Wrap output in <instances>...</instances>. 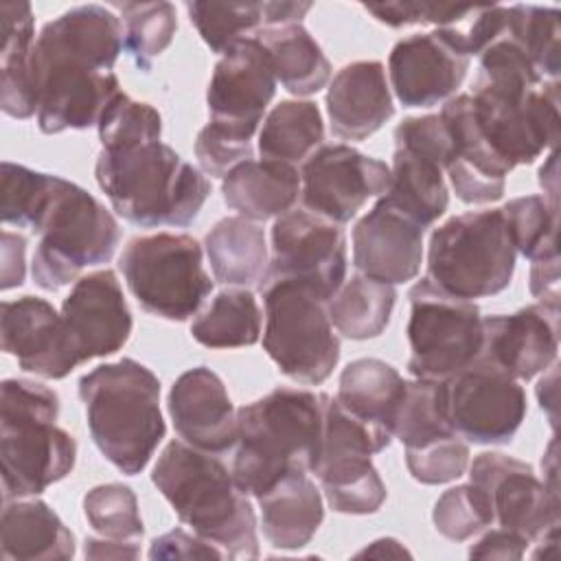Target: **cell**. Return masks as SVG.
I'll use <instances>...</instances> for the list:
<instances>
[{
  "mask_svg": "<svg viewBox=\"0 0 561 561\" xmlns=\"http://www.w3.org/2000/svg\"><path fill=\"white\" fill-rule=\"evenodd\" d=\"M123 48V22L101 4L72 7L44 24L33 46L39 131L99 125L121 92L112 68Z\"/></svg>",
  "mask_w": 561,
  "mask_h": 561,
  "instance_id": "1",
  "label": "cell"
},
{
  "mask_svg": "<svg viewBox=\"0 0 561 561\" xmlns=\"http://www.w3.org/2000/svg\"><path fill=\"white\" fill-rule=\"evenodd\" d=\"M151 482L182 524L213 543L224 559H256V513L232 471L208 451L171 440L158 456Z\"/></svg>",
  "mask_w": 561,
  "mask_h": 561,
  "instance_id": "2",
  "label": "cell"
},
{
  "mask_svg": "<svg viewBox=\"0 0 561 561\" xmlns=\"http://www.w3.org/2000/svg\"><path fill=\"white\" fill-rule=\"evenodd\" d=\"M324 392L278 386L237 410L232 478L252 497L291 471H313L324 427Z\"/></svg>",
  "mask_w": 561,
  "mask_h": 561,
  "instance_id": "3",
  "label": "cell"
},
{
  "mask_svg": "<svg viewBox=\"0 0 561 561\" xmlns=\"http://www.w3.org/2000/svg\"><path fill=\"white\" fill-rule=\"evenodd\" d=\"M94 175L112 208L140 228H184L210 195L208 178L162 140L101 149Z\"/></svg>",
  "mask_w": 561,
  "mask_h": 561,
  "instance_id": "4",
  "label": "cell"
},
{
  "mask_svg": "<svg viewBox=\"0 0 561 561\" xmlns=\"http://www.w3.org/2000/svg\"><path fill=\"white\" fill-rule=\"evenodd\" d=\"M79 399L99 451L125 476L140 473L167 434L160 379L145 364L123 357L85 373Z\"/></svg>",
  "mask_w": 561,
  "mask_h": 561,
  "instance_id": "5",
  "label": "cell"
},
{
  "mask_svg": "<svg viewBox=\"0 0 561 561\" xmlns=\"http://www.w3.org/2000/svg\"><path fill=\"white\" fill-rule=\"evenodd\" d=\"M0 392L2 500L39 495L77 462L75 438L55 423L59 397L31 379H4Z\"/></svg>",
  "mask_w": 561,
  "mask_h": 561,
  "instance_id": "6",
  "label": "cell"
},
{
  "mask_svg": "<svg viewBox=\"0 0 561 561\" xmlns=\"http://www.w3.org/2000/svg\"><path fill=\"white\" fill-rule=\"evenodd\" d=\"M31 232L39 234L31 274L46 291L79 280L90 265L107 263L121 241L114 215L92 193L59 175Z\"/></svg>",
  "mask_w": 561,
  "mask_h": 561,
  "instance_id": "7",
  "label": "cell"
},
{
  "mask_svg": "<svg viewBox=\"0 0 561 561\" xmlns=\"http://www.w3.org/2000/svg\"><path fill=\"white\" fill-rule=\"evenodd\" d=\"M515 256L502 208L469 210L432 232L427 278L462 300L486 298L511 285Z\"/></svg>",
  "mask_w": 561,
  "mask_h": 561,
  "instance_id": "8",
  "label": "cell"
},
{
  "mask_svg": "<svg viewBox=\"0 0 561 561\" xmlns=\"http://www.w3.org/2000/svg\"><path fill=\"white\" fill-rule=\"evenodd\" d=\"M261 291L263 348L270 359L298 383L318 386L329 379L340 359V340L333 333L327 300L291 278H267Z\"/></svg>",
  "mask_w": 561,
  "mask_h": 561,
  "instance_id": "9",
  "label": "cell"
},
{
  "mask_svg": "<svg viewBox=\"0 0 561 561\" xmlns=\"http://www.w3.org/2000/svg\"><path fill=\"white\" fill-rule=\"evenodd\" d=\"M118 270L147 313L173 322L195 316L213 291V280L202 261V245L191 234L156 232L134 237L118 259Z\"/></svg>",
  "mask_w": 561,
  "mask_h": 561,
  "instance_id": "10",
  "label": "cell"
},
{
  "mask_svg": "<svg viewBox=\"0 0 561 561\" xmlns=\"http://www.w3.org/2000/svg\"><path fill=\"white\" fill-rule=\"evenodd\" d=\"M392 434L368 425L327 394L322 445L313 467L335 513L368 515L386 502V484L370 456L383 451Z\"/></svg>",
  "mask_w": 561,
  "mask_h": 561,
  "instance_id": "11",
  "label": "cell"
},
{
  "mask_svg": "<svg viewBox=\"0 0 561 561\" xmlns=\"http://www.w3.org/2000/svg\"><path fill=\"white\" fill-rule=\"evenodd\" d=\"M471 101L484 140L511 171L557 147L559 81L517 85L478 77Z\"/></svg>",
  "mask_w": 561,
  "mask_h": 561,
  "instance_id": "12",
  "label": "cell"
},
{
  "mask_svg": "<svg viewBox=\"0 0 561 561\" xmlns=\"http://www.w3.org/2000/svg\"><path fill=\"white\" fill-rule=\"evenodd\" d=\"M408 370L416 379H449L482 348V316L473 300L436 287L427 276L408 291Z\"/></svg>",
  "mask_w": 561,
  "mask_h": 561,
  "instance_id": "13",
  "label": "cell"
},
{
  "mask_svg": "<svg viewBox=\"0 0 561 561\" xmlns=\"http://www.w3.org/2000/svg\"><path fill=\"white\" fill-rule=\"evenodd\" d=\"M267 278L300 280L329 302L346 278L344 228L305 206L283 213L272 226Z\"/></svg>",
  "mask_w": 561,
  "mask_h": 561,
  "instance_id": "14",
  "label": "cell"
},
{
  "mask_svg": "<svg viewBox=\"0 0 561 561\" xmlns=\"http://www.w3.org/2000/svg\"><path fill=\"white\" fill-rule=\"evenodd\" d=\"M449 421L476 445H506L526 416V392L517 379L476 357L445 379Z\"/></svg>",
  "mask_w": 561,
  "mask_h": 561,
  "instance_id": "15",
  "label": "cell"
},
{
  "mask_svg": "<svg viewBox=\"0 0 561 561\" xmlns=\"http://www.w3.org/2000/svg\"><path fill=\"white\" fill-rule=\"evenodd\" d=\"M392 182L390 167L346 142L320 145L300 169L302 206L335 224L351 221L362 206L381 197Z\"/></svg>",
  "mask_w": 561,
  "mask_h": 561,
  "instance_id": "16",
  "label": "cell"
},
{
  "mask_svg": "<svg viewBox=\"0 0 561 561\" xmlns=\"http://www.w3.org/2000/svg\"><path fill=\"white\" fill-rule=\"evenodd\" d=\"M469 476L489 497L502 528L528 543L559 530V493L548 489L528 462L500 451H482L473 458Z\"/></svg>",
  "mask_w": 561,
  "mask_h": 561,
  "instance_id": "17",
  "label": "cell"
},
{
  "mask_svg": "<svg viewBox=\"0 0 561 561\" xmlns=\"http://www.w3.org/2000/svg\"><path fill=\"white\" fill-rule=\"evenodd\" d=\"M469 57L458 28L443 26L432 33L408 35L390 50V88L405 107L438 105L460 88Z\"/></svg>",
  "mask_w": 561,
  "mask_h": 561,
  "instance_id": "18",
  "label": "cell"
},
{
  "mask_svg": "<svg viewBox=\"0 0 561 561\" xmlns=\"http://www.w3.org/2000/svg\"><path fill=\"white\" fill-rule=\"evenodd\" d=\"M276 94V75L265 46L250 35L230 46L217 61L206 105L213 125L252 138Z\"/></svg>",
  "mask_w": 561,
  "mask_h": 561,
  "instance_id": "19",
  "label": "cell"
},
{
  "mask_svg": "<svg viewBox=\"0 0 561 561\" xmlns=\"http://www.w3.org/2000/svg\"><path fill=\"white\" fill-rule=\"evenodd\" d=\"M0 342L22 370L44 379H64L81 364L61 313L37 296L2 300Z\"/></svg>",
  "mask_w": 561,
  "mask_h": 561,
  "instance_id": "20",
  "label": "cell"
},
{
  "mask_svg": "<svg viewBox=\"0 0 561 561\" xmlns=\"http://www.w3.org/2000/svg\"><path fill=\"white\" fill-rule=\"evenodd\" d=\"M61 318L81 364L121 351L134 324L123 287L107 267L75 280L61 302Z\"/></svg>",
  "mask_w": 561,
  "mask_h": 561,
  "instance_id": "21",
  "label": "cell"
},
{
  "mask_svg": "<svg viewBox=\"0 0 561 561\" xmlns=\"http://www.w3.org/2000/svg\"><path fill=\"white\" fill-rule=\"evenodd\" d=\"M559 305H528L515 313L482 318V359L517 381H528L557 362Z\"/></svg>",
  "mask_w": 561,
  "mask_h": 561,
  "instance_id": "22",
  "label": "cell"
},
{
  "mask_svg": "<svg viewBox=\"0 0 561 561\" xmlns=\"http://www.w3.org/2000/svg\"><path fill=\"white\" fill-rule=\"evenodd\" d=\"M423 232L425 228L377 197L353 228L355 270L388 285L412 280L423 263Z\"/></svg>",
  "mask_w": 561,
  "mask_h": 561,
  "instance_id": "23",
  "label": "cell"
},
{
  "mask_svg": "<svg viewBox=\"0 0 561 561\" xmlns=\"http://www.w3.org/2000/svg\"><path fill=\"white\" fill-rule=\"evenodd\" d=\"M180 438L202 451L224 454L237 445V412L228 390L208 366L182 373L167 399Z\"/></svg>",
  "mask_w": 561,
  "mask_h": 561,
  "instance_id": "24",
  "label": "cell"
},
{
  "mask_svg": "<svg viewBox=\"0 0 561 561\" xmlns=\"http://www.w3.org/2000/svg\"><path fill=\"white\" fill-rule=\"evenodd\" d=\"M331 134L340 140H366L386 121L394 105L381 61H353L337 70L327 92Z\"/></svg>",
  "mask_w": 561,
  "mask_h": 561,
  "instance_id": "25",
  "label": "cell"
},
{
  "mask_svg": "<svg viewBox=\"0 0 561 561\" xmlns=\"http://www.w3.org/2000/svg\"><path fill=\"white\" fill-rule=\"evenodd\" d=\"M35 18L26 2L0 7V107L11 118L37 114V85L33 75Z\"/></svg>",
  "mask_w": 561,
  "mask_h": 561,
  "instance_id": "26",
  "label": "cell"
},
{
  "mask_svg": "<svg viewBox=\"0 0 561 561\" xmlns=\"http://www.w3.org/2000/svg\"><path fill=\"white\" fill-rule=\"evenodd\" d=\"M265 539L278 550L307 546L324 519V504L307 471H291L256 497Z\"/></svg>",
  "mask_w": 561,
  "mask_h": 561,
  "instance_id": "27",
  "label": "cell"
},
{
  "mask_svg": "<svg viewBox=\"0 0 561 561\" xmlns=\"http://www.w3.org/2000/svg\"><path fill=\"white\" fill-rule=\"evenodd\" d=\"M224 202L250 221L276 219L300 197V173L280 160H243L224 175Z\"/></svg>",
  "mask_w": 561,
  "mask_h": 561,
  "instance_id": "28",
  "label": "cell"
},
{
  "mask_svg": "<svg viewBox=\"0 0 561 561\" xmlns=\"http://www.w3.org/2000/svg\"><path fill=\"white\" fill-rule=\"evenodd\" d=\"M0 548L4 561H68L75 535L42 500H9L2 508Z\"/></svg>",
  "mask_w": 561,
  "mask_h": 561,
  "instance_id": "29",
  "label": "cell"
},
{
  "mask_svg": "<svg viewBox=\"0 0 561 561\" xmlns=\"http://www.w3.org/2000/svg\"><path fill=\"white\" fill-rule=\"evenodd\" d=\"M445 167L408 145H394L392 153V182L379 197L394 210L410 217L421 228H430L449 206V191L443 178Z\"/></svg>",
  "mask_w": 561,
  "mask_h": 561,
  "instance_id": "30",
  "label": "cell"
},
{
  "mask_svg": "<svg viewBox=\"0 0 561 561\" xmlns=\"http://www.w3.org/2000/svg\"><path fill=\"white\" fill-rule=\"evenodd\" d=\"M215 280L230 287H263L267 278L265 230L241 215L219 219L204 239Z\"/></svg>",
  "mask_w": 561,
  "mask_h": 561,
  "instance_id": "31",
  "label": "cell"
},
{
  "mask_svg": "<svg viewBox=\"0 0 561 561\" xmlns=\"http://www.w3.org/2000/svg\"><path fill=\"white\" fill-rule=\"evenodd\" d=\"M403 394L405 379L394 366L377 357H362L342 370L335 399L357 419L392 434Z\"/></svg>",
  "mask_w": 561,
  "mask_h": 561,
  "instance_id": "32",
  "label": "cell"
},
{
  "mask_svg": "<svg viewBox=\"0 0 561 561\" xmlns=\"http://www.w3.org/2000/svg\"><path fill=\"white\" fill-rule=\"evenodd\" d=\"M256 39L265 46L276 81H280L287 92L309 96L327 85L331 64L302 24L263 26Z\"/></svg>",
  "mask_w": 561,
  "mask_h": 561,
  "instance_id": "33",
  "label": "cell"
},
{
  "mask_svg": "<svg viewBox=\"0 0 561 561\" xmlns=\"http://www.w3.org/2000/svg\"><path fill=\"white\" fill-rule=\"evenodd\" d=\"M394 302V285L355 274L327 302V311L333 329L344 337L370 340L386 331Z\"/></svg>",
  "mask_w": 561,
  "mask_h": 561,
  "instance_id": "34",
  "label": "cell"
},
{
  "mask_svg": "<svg viewBox=\"0 0 561 561\" xmlns=\"http://www.w3.org/2000/svg\"><path fill=\"white\" fill-rule=\"evenodd\" d=\"M324 140V123L313 101H280L259 129V151L267 160L305 162Z\"/></svg>",
  "mask_w": 561,
  "mask_h": 561,
  "instance_id": "35",
  "label": "cell"
},
{
  "mask_svg": "<svg viewBox=\"0 0 561 561\" xmlns=\"http://www.w3.org/2000/svg\"><path fill=\"white\" fill-rule=\"evenodd\" d=\"M191 335L208 348L256 344L261 337V309L254 294L243 287L219 291L191 322Z\"/></svg>",
  "mask_w": 561,
  "mask_h": 561,
  "instance_id": "36",
  "label": "cell"
},
{
  "mask_svg": "<svg viewBox=\"0 0 561 561\" xmlns=\"http://www.w3.org/2000/svg\"><path fill=\"white\" fill-rule=\"evenodd\" d=\"M454 432L447 412L445 379L414 377L412 381H405V394L394 416L392 436H397L403 447H416Z\"/></svg>",
  "mask_w": 561,
  "mask_h": 561,
  "instance_id": "37",
  "label": "cell"
},
{
  "mask_svg": "<svg viewBox=\"0 0 561 561\" xmlns=\"http://www.w3.org/2000/svg\"><path fill=\"white\" fill-rule=\"evenodd\" d=\"M559 9L537 4L504 7V28L524 48L546 81L559 77Z\"/></svg>",
  "mask_w": 561,
  "mask_h": 561,
  "instance_id": "38",
  "label": "cell"
},
{
  "mask_svg": "<svg viewBox=\"0 0 561 561\" xmlns=\"http://www.w3.org/2000/svg\"><path fill=\"white\" fill-rule=\"evenodd\" d=\"M125 22V50L134 64L149 72L173 42L178 31V13L171 2H123L114 4Z\"/></svg>",
  "mask_w": 561,
  "mask_h": 561,
  "instance_id": "39",
  "label": "cell"
},
{
  "mask_svg": "<svg viewBox=\"0 0 561 561\" xmlns=\"http://www.w3.org/2000/svg\"><path fill=\"white\" fill-rule=\"evenodd\" d=\"M515 252L537 261L557 256V208L546 195L515 197L502 206Z\"/></svg>",
  "mask_w": 561,
  "mask_h": 561,
  "instance_id": "40",
  "label": "cell"
},
{
  "mask_svg": "<svg viewBox=\"0 0 561 561\" xmlns=\"http://www.w3.org/2000/svg\"><path fill=\"white\" fill-rule=\"evenodd\" d=\"M191 24L206 46L224 55L263 24L261 2H186Z\"/></svg>",
  "mask_w": 561,
  "mask_h": 561,
  "instance_id": "41",
  "label": "cell"
},
{
  "mask_svg": "<svg viewBox=\"0 0 561 561\" xmlns=\"http://www.w3.org/2000/svg\"><path fill=\"white\" fill-rule=\"evenodd\" d=\"M83 513L88 524L107 539L136 541L145 533L136 493L121 482L90 489L83 497Z\"/></svg>",
  "mask_w": 561,
  "mask_h": 561,
  "instance_id": "42",
  "label": "cell"
},
{
  "mask_svg": "<svg viewBox=\"0 0 561 561\" xmlns=\"http://www.w3.org/2000/svg\"><path fill=\"white\" fill-rule=\"evenodd\" d=\"M434 528L449 541H465L495 522L489 497L473 482L447 489L432 511Z\"/></svg>",
  "mask_w": 561,
  "mask_h": 561,
  "instance_id": "43",
  "label": "cell"
},
{
  "mask_svg": "<svg viewBox=\"0 0 561 561\" xmlns=\"http://www.w3.org/2000/svg\"><path fill=\"white\" fill-rule=\"evenodd\" d=\"M96 127L101 149H116L145 140H160L162 116L153 105L118 92L105 107Z\"/></svg>",
  "mask_w": 561,
  "mask_h": 561,
  "instance_id": "44",
  "label": "cell"
},
{
  "mask_svg": "<svg viewBox=\"0 0 561 561\" xmlns=\"http://www.w3.org/2000/svg\"><path fill=\"white\" fill-rule=\"evenodd\" d=\"M55 175L39 173L15 162H2V202L0 215L4 224L33 228Z\"/></svg>",
  "mask_w": 561,
  "mask_h": 561,
  "instance_id": "45",
  "label": "cell"
},
{
  "mask_svg": "<svg viewBox=\"0 0 561 561\" xmlns=\"http://www.w3.org/2000/svg\"><path fill=\"white\" fill-rule=\"evenodd\" d=\"M410 476L421 484H445L460 478L469 465V445L460 434L438 436L416 447H405Z\"/></svg>",
  "mask_w": 561,
  "mask_h": 561,
  "instance_id": "46",
  "label": "cell"
},
{
  "mask_svg": "<svg viewBox=\"0 0 561 561\" xmlns=\"http://www.w3.org/2000/svg\"><path fill=\"white\" fill-rule=\"evenodd\" d=\"M193 149L199 167L208 175L224 178L230 169L252 158V138L208 123L199 129Z\"/></svg>",
  "mask_w": 561,
  "mask_h": 561,
  "instance_id": "47",
  "label": "cell"
},
{
  "mask_svg": "<svg viewBox=\"0 0 561 561\" xmlns=\"http://www.w3.org/2000/svg\"><path fill=\"white\" fill-rule=\"evenodd\" d=\"M364 9L375 15L381 24L392 28L410 26V24H434L436 28L467 22L473 7L462 4H436V2H388V4H364Z\"/></svg>",
  "mask_w": 561,
  "mask_h": 561,
  "instance_id": "48",
  "label": "cell"
},
{
  "mask_svg": "<svg viewBox=\"0 0 561 561\" xmlns=\"http://www.w3.org/2000/svg\"><path fill=\"white\" fill-rule=\"evenodd\" d=\"M445 171L449 175L456 197L465 204H491L504 195L506 178L484 173V171L469 167L456 158L449 160Z\"/></svg>",
  "mask_w": 561,
  "mask_h": 561,
  "instance_id": "49",
  "label": "cell"
},
{
  "mask_svg": "<svg viewBox=\"0 0 561 561\" xmlns=\"http://www.w3.org/2000/svg\"><path fill=\"white\" fill-rule=\"evenodd\" d=\"M149 559H224V554L199 535L175 528L151 541Z\"/></svg>",
  "mask_w": 561,
  "mask_h": 561,
  "instance_id": "50",
  "label": "cell"
},
{
  "mask_svg": "<svg viewBox=\"0 0 561 561\" xmlns=\"http://www.w3.org/2000/svg\"><path fill=\"white\" fill-rule=\"evenodd\" d=\"M528 541L519 537L513 530L497 528L489 530L482 539H478L469 548L471 559H504V561H517L524 557Z\"/></svg>",
  "mask_w": 561,
  "mask_h": 561,
  "instance_id": "51",
  "label": "cell"
},
{
  "mask_svg": "<svg viewBox=\"0 0 561 561\" xmlns=\"http://www.w3.org/2000/svg\"><path fill=\"white\" fill-rule=\"evenodd\" d=\"M24 254L26 239L22 234L2 232V283L0 287L7 291L11 287H20L24 283Z\"/></svg>",
  "mask_w": 561,
  "mask_h": 561,
  "instance_id": "52",
  "label": "cell"
},
{
  "mask_svg": "<svg viewBox=\"0 0 561 561\" xmlns=\"http://www.w3.org/2000/svg\"><path fill=\"white\" fill-rule=\"evenodd\" d=\"M530 294L546 305H559V254L530 265Z\"/></svg>",
  "mask_w": 561,
  "mask_h": 561,
  "instance_id": "53",
  "label": "cell"
},
{
  "mask_svg": "<svg viewBox=\"0 0 561 561\" xmlns=\"http://www.w3.org/2000/svg\"><path fill=\"white\" fill-rule=\"evenodd\" d=\"M83 552L88 559H136L140 554V548L136 541L88 537Z\"/></svg>",
  "mask_w": 561,
  "mask_h": 561,
  "instance_id": "54",
  "label": "cell"
},
{
  "mask_svg": "<svg viewBox=\"0 0 561 561\" xmlns=\"http://www.w3.org/2000/svg\"><path fill=\"white\" fill-rule=\"evenodd\" d=\"M263 9V24L270 26H285V24H300L305 13L311 9V2H261Z\"/></svg>",
  "mask_w": 561,
  "mask_h": 561,
  "instance_id": "55",
  "label": "cell"
},
{
  "mask_svg": "<svg viewBox=\"0 0 561 561\" xmlns=\"http://www.w3.org/2000/svg\"><path fill=\"white\" fill-rule=\"evenodd\" d=\"M537 399L541 410H550V425L554 427V401H557V364L543 370V377L537 383Z\"/></svg>",
  "mask_w": 561,
  "mask_h": 561,
  "instance_id": "56",
  "label": "cell"
},
{
  "mask_svg": "<svg viewBox=\"0 0 561 561\" xmlns=\"http://www.w3.org/2000/svg\"><path fill=\"white\" fill-rule=\"evenodd\" d=\"M410 557V552L392 537H383L373 541L370 546H366L364 550L357 552V557Z\"/></svg>",
  "mask_w": 561,
  "mask_h": 561,
  "instance_id": "57",
  "label": "cell"
}]
</instances>
